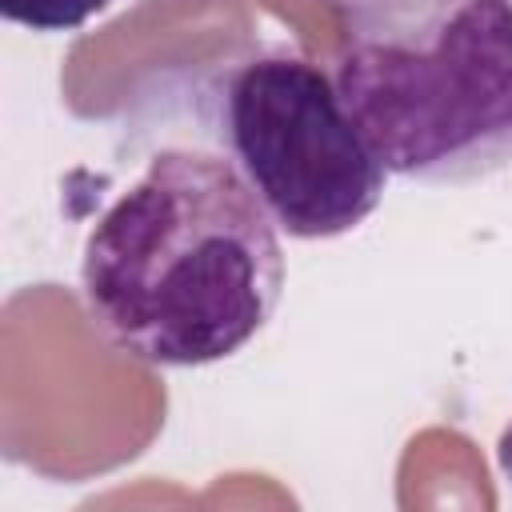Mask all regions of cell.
<instances>
[{
  "mask_svg": "<svg viewBox=\"0 0 512 512\" xmlns=\"http://www.w3.org/2000/svg\"><path fill=\"white\" fill-rule=\"evenodd\" d=\"M276 232L232 160L160 148L84 240V312L108 348L140 364H216L280 304Z\"/></svg>",
  "mask_w": 512,
  "mask_h": 512,
  "instance_id": "6da1fadb",
  "label": "cell"
},
{
  "mask_svg": "<svg viewBox=\"0 0 512 512\" xmlns=\"http://www.w3.org/2000/svg\"><path fill=\"white\" fill-rule=\"evenodd\" d=\"M332 84L380 164L472 184L512 164V0H328Z\"/></svg>",
  "mask_w": 512,
  "mask_h": 512,
  "instance_id": "7a4b0ae2",
  "label": "cell"
},
{
  "mask_svg": "<svg viewBox=\"0 0 512 512\" xmlns=\"http://www.w3.org/2000/svg\"><path fill=\"white\" fill-rule=\"evenodd\" d=\"M204 104L220 148L280 232L328 240L380 208L388 168L320 64L284 48L252 52L216 76Z\"/></svg>",
  "mask_w": 512,
  "mask_h": 512,
  "instance_id": "3957f363",
  "label": "cell"
},
{
  "mask_svg": "<svg viewBox=\"0 0 512 512\" xmlns=\"http://www.w3.org/2000/svg\"><path fill=\"white\" fill-rule=\"evenodd\" d=\"M108 4L112 0H0V16L32 32H72Z\"/></svg>",
  "mask_w": 512,
  "mask_h": 512,
  "instance_id": "277c9868",
  "label": "cell"
},
{
  "mask_svg": "<svg viewBox=\"0 0 512 512\" xmlns=\"http://www.w3.org/2000/svg\"><path fill=\"white\" fill-rule=\"evenodd\" d=\"M496 464H500L504 480L512 484V424H504V432H500V440H496Z\"/></svg>",
  "mask_w": 512,
  "mask_h": 512,
  "instance_id": "5b68a950",
  "label": "cell"
}]
</instances>
